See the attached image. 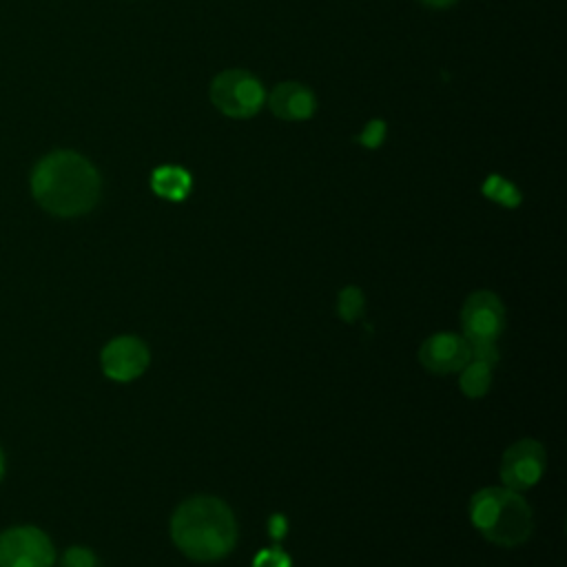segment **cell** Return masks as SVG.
Wrapping results in <instances>:
<instances>
[{
    "label": "cell",
    "instance_id": "1",
    "mask_svg": "<svg viewBox=\"0 0 567 567\" xmlns=\"http://www.w3.org/2000/svg\"><path fill=\"white\" fill-rule=\"evenodd\" d=\"M31 193L47 213L78 217L97 204L100 175L80 153L53 151L35 164L31 173Z\"/></svg>",
    "mask_w": 567,
    "mask_h": 567
},
{
    "label": "cell",
    "instance_id": "2",
    "mask_svg": "<svg viewBox=\"0 0 567 567\" xmlns=\"http://www.w3.org/2000/svg\"><path fill=\"white\" fill-rule=\"evenodd\" d=\"M175 547L197 563L224 558L237 540V523L230 507L215 496L184 501L171 518Z\"/></svg>",
    "mask_w": 567,
    "mask_h": 567
},
{
    "label": "cell",
    "instance_id": "3",
    "mask_svg": "<svg viewBox=\"0 0 567 567\" xmlns=\"http://www.w3.org/2000/svg\"><path fill=\"white\" fill-rule=\"evenodd\" d=\"M474 527L503 547H516L532 534V509L525 498L509 487H485L470 501Z\"/></svg>",
    "mask_w": 567,
    "mask_h": 567
},
{
    "label": "cell",
    "instance_id": "4",
    "mask_svg": "<svg viewBox=\"0 0 567 567\" xmlns=\"http://www.w3.org/2000/svg\"><path fill=\"white\" fill-rule=\"evenodd\" d=\"M53 563L55 549L42 529L20 525L0 534V567H53Z\"/></svg>",
    "mask_w": 567,
    "mask_h": 567
},
{
    "label": "cell",
    "instance_id": "5",
    "mask_svg": "<svg viewBox=\"0 0 567 567\" xmlns=\"http://www.w3.org/2000/svg\"><path fill=\"white\" fill-rule=\"evenodd\" d=\"M215 106L230 117H248L259 111L264 102L261 84L246 71L233 69L219 73L210 84Z\"/></svg>",
    "mask_w": 567,
    "mask_h": 567
},
{
    "label": "cell",
    "instance_id": "6",
    "mask_svg": "<svg viewBox=\"0 0 567 567\" xmlns=\"http://www.w3.org/2000/svg\"><path fill=\"white\" fill-rule=\"evenodd\" d=\"M463 337L467 341H496L505 328V308L489 290L472 292L461 308Z\"/></svg>",
    "mask_w": 567,
    "mask_h": 567
},
{
    "label": "cell",
    "instance_id": "7",
    "mask_svg": "<svg viewBox=\"0 0 567 567\" xmlns=\"http://www.w3.org/2000/svg\"><path fill=\"white\" fill-rule=\"evenodd\" d=\"M545 470V447L534 439H520L509 445L501 461V478L505 487L520 492L532 487Z\"/></svg>",
    "mask_w": 567,
    "mask_h": 567
},
{
    "label": "cell",
    "instance_id": "8",
    "mask_svg": "<svg viewBox=\"0 0 567 567\" xmlns=\"http://www.w3.org/2000/svg\"><path fill=\"white\" fill-rule=\"evenodd\" d=\"M151 354L142 339L117 337L109 341L100 354L102 370L113 381H133L148 368Z\"/></svg>",
    "mask_w": 567,
    "mask_h": 567
},
{
    "label": "cell",
    "instance_id": "9",
    "mask_svg": "<svg viewBox=\"0 0 567 567\" xmlns=\"http://www.w3.org/2000/svg\"><path fill=\"white\" fill-rule=\"evenodd\" d=\"M472 359L470 343L461 334L439 332L421 343L419 361L425 370L434 374H452L461 372V368Z\"/></svg>",
    "mask_w": 567,
    "mask_h": 567
},
{
    "label": "cell",
    "instance_id": "10",
    "mask_svg": "<svg viewBox=\"0 0 567 567\" xmlns=\"http://www.w3.org/2000/svg\"><path fill=\"white\" fill-rule=\"evenodd\" d=\"M268 104L270 111L281 120H306L315 111L312 93L297 82H284L275 86Z\"/></svg>",
    "mask_w": 567,
    "mask_h": 567
},
{
    "label": "cell",
    "instance_id": "11",
    "mask_svg": "<svg viewBox=\"0 0 567 567\" xmlns=\"http://www.w3.org/2000/svg\"><path fill=\"white\" fill-rule=\"evenodd\" d=\"M190 188V177L177 166H162L153 173V190L166 199H184Z\"/></svg>",
    "mask_w": 567,
    "mask_h": 567
},
{
    "label": "cell",
    "instance_id": "12",
    "mask_svg": "<svg viewBox=\"0 0 567 567\" xmlns=\"http://www.w3.org/2000/svg\"><path fill=\"white\" fill-rule=\"evenodd\" d=\"M492 383V365L478 359H470L463 368H461V381L458 388L465 396L470 399H481Z\"/></svg>",
    "mask_w": 567,
    "mask_h": 567
},
{
    "label": "cell",
    "instance_id": "13",
    "mask_svg": "<svg viewBox=\"0 0 567 567\" xmlns=\"http://www.w3.org/2000/svg\"><path fill=\"white\" fill-rule=\"evenodd\" d=\"M363 308H365V299H363V292L357 288V286H346L341 292H339V299H337V312L343 321L348 323H354L361 315H363Z\"/></svg>",
    "mask_w": 567,
    "mask_h": 567
},
{
    "label": "cell",
    "instance_id": "14",
    "mask_svg": "<svg viewBox=\"0 0 567 567\" xmlns=\"http://www.w3.org/2000/svg\"><path fill=\"white\" fill-rule=\"evenodd\" d=\"M60 567H100V563L91 549L69 547L60 560Z\"/></svg>",
    "mask_w": 567,
    "mask_h": 567
},
{
    "label": "cell",
    "instance_id": "15",
    "mask_svg": "<svg viewBox=\"0 0 567 567\" xmlns=\"http://www.w3.org/2000/svg\"><path fill=\"white\" fill-rule=\"evenodd\" d=\"M485 193H487L492 199L503 202L505 206H516V204H518V193H516V188H512L509 184H505V182L498 179V177H492V179L485 184Z\"/></svg>",
    "mask_w": 567,
    "mask_h": 567
},
{
    "label": "cell",
    "instance_id": "16",
    "mask_svg": "<svg viewBox=\"0 0 567 567\" xmlns=\"http://www.w3.org/2000/svg\"><path fill=\"white\" fill-rule=\"evenodd\" d=\"M252 567H290V558L279 547H270V549H261L255 556Z\"/></svg>",
    "mask_w": 567,
    "mask_h": 567
},
{
    "label": "cell",
    "instance_id": "17",
    "mask_svg": "<svg viewBox=\"0 0 567 567\" xmlns=\"http://www.w3.org/2000/svg\"><path fill=\"white\" fill-rule=\"evenodd\" d=\"M470 343V352H472V359H478V361H485L489 365H494L498 361V348H496V341H467Z\"/></svg>",
    "mask_w": 567,
    "mask_h": 567
},
{
    "label": "cell",
    "instance_id": "18",
    "mask_svg": "<svg viewBox=\"0 0 567 567\" xmlns=\"http://www.w3.org/2000/svg\"><path fill=\"white\" fill-rule=\"evenodd\" d=\"M421 2H425V4H430V7H447V4H452L454 0H421Z\"/></svg>",
    "mask_w": 567,
    "mask_h": 567
},
{
    "label": "cell",
    "instance_id": "19",
    "mask_svg": "<svg viewBox=\"0 0 567 567\" xmlns=\"http://www.w3.org/2000/svg\"><path fill=\"white\" fill-rule=\"evenodd\" d=\"M4 474V456H2V450H0V478Z\"/></svg>",
    "mask_w": 567,
    "mask_h": 567
}]
</instances>
